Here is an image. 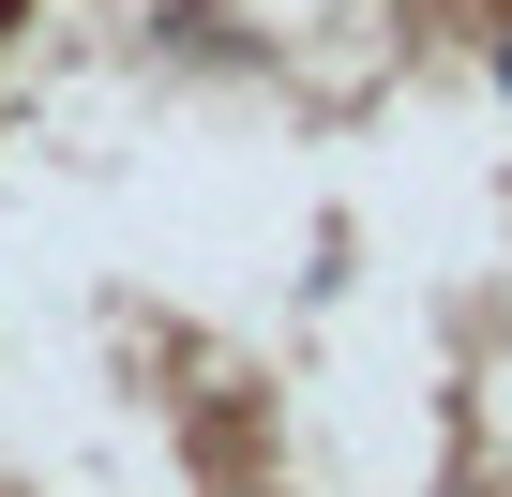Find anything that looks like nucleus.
Here are the masks:
<instances>
[{
  "mask_svg": "<svg viewBox=\"0 0 512 497\" xmlns=\"http://www.w3.org/2000/svg\"><path fill=\"white\" fill-rule=\"evenodd\" d=\"M497 91H512V46H497Z\"/></svg>",
  "mask_w": 512,
  "mask_h": 497,
  "instance_id": "obj_1",
  "label": "nucleus"
}]
</instances>
